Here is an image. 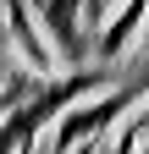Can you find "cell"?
Returning <instances> with one entry per match:
<instances>
[{
	"label": "cell",
	"mask_w": 149,
	"mask_h": 154,
	"mask_svg": "<svg viewBox=\"0 0 149 154\" xmlns=\"http://www.w3.org/2000/svg\"><path fill=\"white\" fill-rule=\"evenodd\" d=\"M133 99H138V88L105 94V99H100V105H88V110H83V105H72L61 121H55V154H72V149H83V143H94V138H100V132L116 121Z\"/></svg>",
	"instance_id": "obj_1"
},
{
	"label": "cell",
	"mask_w": 149,
	"mask_h": 154,
	"mask_svg": "<svg viewBox=\"0 0 149 154\" xmlns=\"http://www.w3.org/2000/svg\"><path fill=\"white\" fill-rule=\"evenodd\" d=\"M144 11H149V0H127V6L105 22V33H100V55H122V50H127V38L144 28Z\"/></svg>",
	"instance_id": "obj_2"
},
{
	"label": "cell",
	"mask_w": 149,
	"mask_h": 154,
	"mask_svg": "<svg viewBox=\"0 0 149 154\" xmlns=\"http://www.w3.org/2000/svg\"><path fill=\"white\" fill-rule=\"evenodd\" d=\"M94 6H100V0H94Z\"/></svg>",
	"instance_id": "obj_3"
}]
</instances>
